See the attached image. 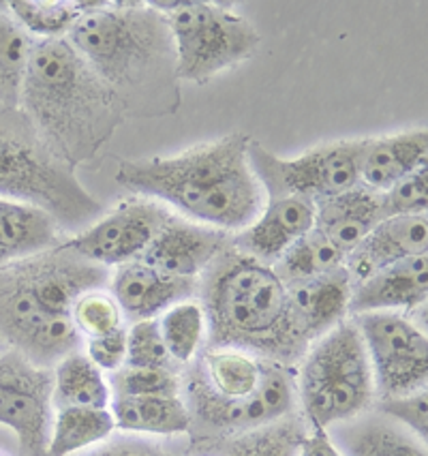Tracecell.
Listing matches in <instances>:
<instances>
[{"mask_svg":"<svg viewBox=\"0 0 428 456\" xmlns=\"http://www.w3.org/2000/svg\"><path fill=\"white\" fill-rule=\"evenodd\" d=\"M251 137L231 134L174 157L120 163L116 180L182 219L238 234L262 215L268 195L248 163Z\"/></svg>","mask_w":428,"mask_h":456,"instance_id":"1","label":"cell"},{"mask_svg":"<svg viewBox=\"0 0 428 456\" xmlns=\"http://www.w3.org/2000/svg\"><path fill=\"white\" fill-rule=\"evenodd\" d=\"M67 39L126 114L167 116L181 108L176 50L166 18L150 3L97 0Z\"/></svg>","mask_w":428,"mask_h":456,"instance_id":"2","label":"cell"},{"mask_svg":"<svg viewBox=\"0 0 428 456\" xmlns=\"http://www.w3.org/2000/svg\"><path fill=\"white\" fill-rule=\"evenodd\" d=\"M20 110L71 169L97 161L126 116L114 90L77 54L67 37L35 41Z\"/></svg>","mask_w":428,"mask_h":456,"instance_id":"3","label":"cell"},{"mask_svg":"<svg viewBox=\"0 0 428 456\" xmlns=\"http://www.w3.org/2000/svg\"><path fill=\"white\" fill-rule=\"evenodd\" d=\"M198 302L206 317V346L242 349L295 367L309 349L274 270L231 245L199 277Z\"/></svg>","mask_w":428,"mask_h":456,"instance_id":"4","label":"cell"},{"mask_svg":"<svg viewBox=\"0 0 428 456\" xmlns=\"http://www.w3.org/2000/svg\"><path fill=\"white\" fill-rule=\"evenodd\" d=\"M0 198L47 212L61 232L73 236L103 210L20 108H0Z\"/></svg>","mask_w":428,"mask_h":456,"instance_id":"5","label":"cell"},{"mask_svg":"<svg viewBox=\"0 0 428 456\" xmlns=\"http://www.w3.org/2000/svg\"><path fill=\"white\" fill-rule=\"evenodd\" d=\"M298 405L311 428L360 418L377 399L362 334L351 317L311 343L295 369Z\"/></svg>","mask_w":428,"mask_h":456,"instance_id":"6","label":"cell"},{"mask_svg":"<svg viewBox=\"0 0 428 456\" xmlns=\"http://www.w3.org/2000/svg\"><path fill=\"white\" fill-rule=\"evenodd\" d=\"M166 18L178 82L206 84L255 56L262 35L245 15L208 0L150 3Z\"/></svg>","mask_w":428,"mask_h":456,"instance_id":"7","label":"cell"},{"mask_svg":"<svg viewBox=\"0 0 428 456\" xmlns=\"http://www.w3.org/2000/svg\"><path fill=\"white\" fill-rule=\"evenodd\" d=\"M364 140H343L311 148L295 159H281L251 140L248 163L268 200L295 198L313 204L360 187Z\"/></svg>","mask_w":428,"mask_h":456,"instance_id":"8","label":"cell"},{"mask_svg":"<svg viewBox=\"0 0 428 456\" xmlns=\"http://www.w3.org/2000/svg\"><path fill=\"white\" fill-rule=\"evenodd\" d=\"M0 343L44 369L84 352L71 317L47 309L15 262L0 268Z\"/></svg>","mask_w":428,"mask_h":456,"instance_id":"9","label":"cell"},{"mask_svg":"<svg viewBox=\"0 0 428 456\" xmlns=\"http://www.w3.org/2000/svg\"><path fill=\"white\" fill-rule=\"evenodd\" d=\"M351 320L362 334L379 399L426 388L428 338L409 313L373 311Z\"/></svg>","mask_w":428,"mask_h":456,"instance_id":"10","label":"cell"},{"mask_svg":"<svg viewBox=\"0 0 428 456\" xmlns=\"http://www.w3.org/2000/svg\"><path fill=\"white\" fill-rule=\"evenodd\" d=\"M52 369L36 367L13 349H0V424L18 435L30 456H45L54 405Z\"/></svg>","mask_w":428,"mask_h":456,"instance_id":"11","label":"cell"},{"mask_svg":"<svg viewBox=\"0 0 428 456\" xmlns=\"http://www.w3.org/2000/svg\"><path fill=\"white\" fill-rule=\"evenodd\" d=\"M169 216L172 210L158 201L133 198L99 216L79 234L65 238V242L82 257L112 270L144 256Z\"/></svg>","mask_w":428,"mask_h":456,"instance_id":"12","label":"cell"},{"mask_svg":"<svg viewBox=\"0 0 428 456\" xmlns=\"http://www.w3.org/2000/svg\"><path fill=\"white\" fill-rule=\"evenodd\" d=\"M230 247L231 234L187 221L172 212L163 230L140 259L169 277L199 279L210 264Z\"/></svg>","mask_w":428,"mask_h":456,"instance_id":"13","label":"cell"},{"mask_svg":"<svg viewBox=\"0 0 428 456\" xmlns=\"http://www.w3.org/2000/svg\"><path fill=\"white\" fill-rule=\"evenodd\" d=\"M199 279H178L158 273L141 259L112 268L108 291L118 302L126 323L157 320L184 300L198 298Z\"/></svg>","mask_w":428,"mask_h":456,"instance_id":"14","label":"cell"},{"mask_svg":"<svg viewBox=\"0 0 428 456\" xmlns=\"http://www.w3.org/2000/svg\"><path fill=\"white\" fill-rule=\"evenodd\" d=\"M315 227V204L311 200L272 198L251 225L231 236V245L245 256L272 266L294 242Z\"/></svg>","mask_w":428,"mask_h":456,"instance_id":"15","label":"cell"},{"mask_svg":"<svg viewBox=\"0 0 428 456\" xmlns=\"http://www.w3.org/2000/svg\"><path fill=\"white\" fill-rule=\"evenodd\" d=\"M428 247L426 215L385 216L382 223L347 256L345 268L351 285L362 283L379 270L403 262L407 257L422 256Z\"/></svg>","mask_w":428,"mask_h":456,"instance_id":"16","label":"cell"},{"mask_svg":"<svg viewBox=\"0 0 428 456\" xmlns=\"http://www.w3.org/2000/svg\"><path fill=\"white\" fill-rule=\"evenodd\" d=\"M428 296V257H407L379 270L373 277L351 288L350 317L373 311H399L414 315L424 309Z\"/></svg>","mask_w":428,"mask_h":456,"instance_id":"17","label":"cell"},{"mask_svg":"<svg viewBox=\"0 0 428 456\" xmlns=\"http://www.w3.org/2000/svg\"><path fill=\"white\" fill-rule=\"evenodd\" d=\"M385 219L384 195L356 187L315 204V230L345 256Z\"/></svg>","mask_w":428,"mask_h":456,"instance_id":"18","label":"cell"},{"mask_svg":"<svg viewBox=\"0 0 428 456\" xmlns=\"http://www.w3.org/2000/svg\"><path fill=\"white\" fill-rule=\"evenodd\" d=\"M426 129H409L394 135L367 137L360 161V187L385 193L392 184L426 167Z\"/></svg>","mask_w":428,"mask_h":456,"instance_id":"19","label":"cell"},{"mask_svg":"<svg viewBox=\"0 0 428 456\" xmlns=\"http://www.w3.org/2000/svg\"><path fill=\"white\" fill-rule=\"evenodd\" d=\"M351 288L345 266L287 288L295 322L309 346L350 317Z\"/></svg>","mask_w":428,"mask_h":456,"instance_id":"20","label":"cell"},{"mask_svg":"<svg viewBox=\"0 0 428 456\" xmlns=\"http://www.w3.org/2000/svg\"><path fill=\"white\" fill-rule=\"evenodd\" d=\"M61 227L44 210L0 198V268L62 242Z\"/></svg>","mask_w":428,"mask_h":456,"instance_id":"21","label":"cell"},{"mask_svg":"<svg viewBox=\"0 0 428 456\" xmlns=\"http://www.w3.org/2000/svg\"><path fill=\"white\" fill-rule=\"evenodd\" d=\"M109 411L116 431L161 437L191 433V413L182 392L174 396H112Z\"/></svg>","mask_w":428,"mask_h":456,"instance_id":"22","label":"cell"},{"mask_svg":"<svg viewBox=\"0 0 428 456\" xmlns=\"http://www.w3.org/2000/svg\"><path fill=\"white\" fill-rule=\"evenodd\" d=\"M54 388H52V405L56 410L65 407H109L112 390L108 375L84 352L69 354L52 369Z\"/></svg>","mask_w":428,"mask_h":456,"instance_id":"23","label":"cell"},{"mask_svg":"<svg viewBox=\"0 0 428 456\" xmlns=\"http://www.w3.org/2000/svg\"><path fill=\"white\" fill-rule=\"evenodd\" d=\"M306 433L303 420L287 416L248 431L206 439H214L210 452L216 456H298Z\"/></svg>","mask_w":428,"mask_h":456,"instance_id":"24","label":"cell"},{"mask_svg":"<svg viewBox=\"0 0 428 456\" xmlns=\"http://www.w3.org/2000/svg\"><path fill=\"white\" fill-rule=\"evenodd\" d=\"M116 431L109 407H65L54 411L45 456H73L108 442Z\"/></svg>","mask_w":428,"mask_h":456,"instance_id":"25","label":"cell"},{"mask_svg":"<svg viewBox=\"0 0 428 456\" xmlns=\"http://www.w3.org/2000/svg\"><path fill=\"white\" fill-rule=\"evenodd\" d=\"M206 379L225 399H246L262 379L263 358L230 347H204L198 356Z\"/></svg>","mask_w":428,"mask_h":456,"instance_id":"26","label":"cell"},{"mask_svg":"<svg viewBox=\"0 0 428 456\" xmlns=\"http://www.w3.org/2000/svg\"><path fill=\"white\" fill-rule=\"evenodd\" d=\"M94 4L97 0H9L0 7L35 39H58L67 37Z\"/></svg>","mask_w":428,"mask_h":456,"instance_id":"27","label":"cell"},{"mask_svg":"<svg viewBox=\"0 0 428 456\" xmlns=\"http://www.w3.org/2000/svg\"><path fill=\"white\" fill-rule=\"evenodd\" d=\"M345 262V253L338 251L324 234H319L313 227L309 234L294 242L271 268L283 281L285 288H292V285L304 283V281L343 268Z\"/></svg>","mask_w":428,"mask_h":456,"instance_id":"28","label":"cell"},{"mask_svg":"<svg viewBox=\"0 0 428 456\" xmlns=\"http://www.w3.org/2000/svg\"><path fill=\"white\" fill-rule=\"evenodd\" d=\"M169 356L184 369L206 346V317L198 298L184 300L157 317Z\"/></svg>","mask_w":428,"mask_h":456,"instance_id":"29","label":"cell"},{"mask_svg":"<svg viewBox=\"0 0 428 456\" xmlns=\"http://www.w3.org/2000/svg\"><path fill=\"white\" fill-rule=\"evenodd\" d=\"M35 41L12 13L0 7V108H20L26 65Z\"/></svg>","mask_w":428,"mask_h":456,"instance_id":"30","label":"cell"},{"mask_svg":"<svg viewBox=\"0 0 428 456\" xmlns=\"http://www.w3.org/2000/svg\"><path fill=\"white\" fill-rule=\"evenodd\" d=\"M347 456H426L424 442L388 420H364L343 435Z\"/></svg>","mask_w":428,"mask_h":456,"instance_id":"31","label":"cell"},{"mask_svg":"<svg viewBox=\"0 0 428 456\" xmlns=\"http://www.w3.org/2000/svg\"><path fill=\"white\" fill-rule=\"evenodd\" d=\"M71 320L84 341L103 337V334L116 332L126 326L118 302L108 289H93L79 296L71 309Z\"/></svg>","mask_w":428,"mask_h":456,"instance_id":"32","label":"cell"},{"mask_svg":"<svg viewBox=\"0 0 428 456\" xmlns=\"http://www.w3.org/2000/svg\"><path fill=\"white\" fill-rule=\"evenodd\" d=\"M112 396H174L181 395V369L120 367L108 375Z\"/></svg>","mask_w":428,"mask_h":456,"instance_id":"33","label":"cell"},{"mask_svg":"<svg viewBox=\"0 0 428 456\" xmlns=\"http://www.w3.org/2000/svg\"><path fill=\"white\" fill-rule=\"evenodd\" d=\"M126 364L141 369H181L169 356L157 320L129 323L126 328Z\"/></svg>","mask_w":428,"mask_h":456,"instance_id":"34","label":"cell"},{"mask_svg":"<svg viewBox=\"0 0 428 456\" xmlns=\"http://www.w3.org/2000/svg\"><path fill=\"white\" fill-rule=\"evenodd\" d=\"M384 195L385 216L426 215L428 206V169L422 167L392 184Z\"/></svg>","mask_w":428,"mask_h":456,"instance_id":"35","label":"cell"},{"mask_svg":"<svg viewBox=\"0 0 428 456\" xmlns=\"http://www.w3.org/2000/svg\"><path fill=\"white\" fill-rule=\"evenodd\" d=\"M379 413L385 418H392L396 424L414 433L420 442L426 444L428 437V392L417 390L411 395L390 396L379 399Z\"/></svg>","mask_w":428,"mask_h":456,"instance_id":"36","label":"cell"},{"mask_svg":"<svg viewBox=\"0 0 428 456\" xmlns=\"http://www.w3.org/2000/svg\"><path fill=\"white\" fill-rule=\"evenodd\" d=\"M126 328H129V323L116 332L84 341V354H86L105 375L114 373V370H118L126 364Z\"/></svg>","mask_w":428,"mask_h":456,"instance_id":"37","label":"cell"},{"mask_svg":"<svg viewBox=\"0 0 428 456\" xmlns=\"http://www.w3.org/2000/svg\"><path fill=\"white\" fill-rule=\"evenodd\" d=\"M84 456H174L167 450L157 448L152 444L144 442H129V439H120V442L105 444L101 448L94 445L93 452H86Z\"/></svg>","mask_w":428,"mask_h":456,"instance_id":"38","label":"cell"},{"mask_svg":"<svg viewBox=\"0 0 428 456\" xmlns=\"http://www.w3.org/2000/svg\"><path fill=\"white\" fill-rule=\"evenodd\" d=\"M298 456H345L336 448V444L327 437L324 428H311L306 433Z\"/></svg>","mask_w":428,"mask_h":456,"instance_id":"39","label":"cell"},{"mask_svg":"<svg viewBox=\"0 0 428 456\" xmlns=\"http://www.w3.org/2000/svg\"><path fill=\"white\" fill-rule=\"evenodd\" d=\"M0 349H4V347H3V343H0Z\"/></svg>","mask_w":428,"mask_h":456,"instance_id":"40","label":"cell"},{"mask_svg":"<svg viewBox=\"0 0 428 456\" xmlns=\"http://www.w3.org/2000/svg\"><path fill=\"white\" fill-rule=\"evenodd\" d=\"M0 456H7V454H3V452H0Z\"/></svg>","mask_w":428,"mask_h":456,"instance_id":"41","label":"cell"}]
</instances>
